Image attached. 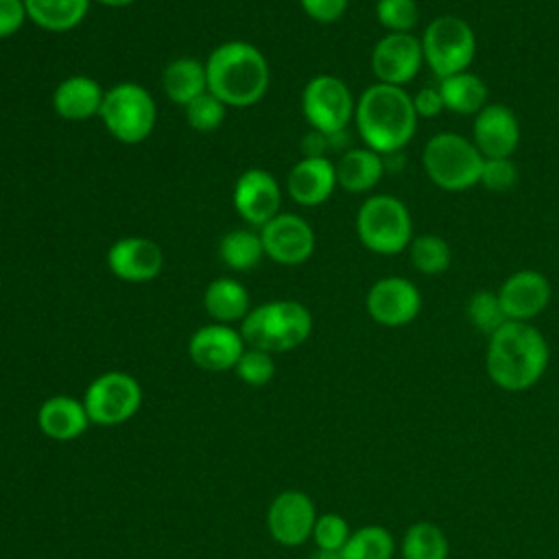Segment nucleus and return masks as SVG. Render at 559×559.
Returning a JSON list of instances; mask_svg holds the SVG:
<instances>
[{
  "instance_id": "obj_10",
  "label": "nucleus",
  "mask_w": 559,
  "mask_h": 559,
  "mask_svg": "<svg viewBox=\"0 0 559 559\" xmlns=\"http://www.w3.org/2000/svg\"><path fill=\"white\" fill-rule=\"evenodd\" d=\"M142 404L138 380L124 371H107L90 382L83 406L90 421L98 426H118L135 415Z\"/></svg>"
},
{
  "instance_id": "obj_13",
  "label": "nucleus",
  "mask_w": 559,
  "mask_h": 559,
  "mask_svg": "<svg viewBox=\"0 0 559 559\" xmlns=\"http://www.w3.org/2000/svg\"><path fill=\"white\" fill-rule=\"evenodd\" d=\"M424 63L421 39L413 33H386L371 50V70L378 83L404 87Z\"/></svg>"
},
{
  "instance_id": "obj_37",
  "label": "nucleus",
  "mask_w": 559,
  "mask_h": 559,
  "mask_svg": "<svg viewBox=\"0 0 559 559\" xmlns=\"http://www.w3.org/2000/svg\"><path fill=\"white\" fill-rule=\"evenodd\" d=\"M520 179L518 166L511 157H496V159H485L480 181L487 190L491 192H507L511 190Z\"/></svg>"
},
{
  "instance_id": "obj_21",
  "label": "nucleus",
  "mask_w": 559,
  "mask_h": 559,
  "mask_svg": "<svg viewBox=\"0 0 559 559\" xmlns=\"http://www.w3.org/2000/svg\"><path fill=\"white\" fill-rule=\"evenodd\" d=\"M105 90L87 74L66 76L52 92V109L59 118L83 122L98 116Z\"/></svg>"
},
{
  "instance_id": "obj_36",
  "label": "nucleus",
  "mask_w": 559,
  "mask_h": 559,
  "mask_svg": "<svg viewBox=\"0 0 559 559\" xmlns=\"http://www.w3.org/2000/svg\"><path fill=\"white\" fill-rule=\"evenodd\" d=\"M349 526L347 520L341 518L338 513H323L317 518L314 528H312V537L317 548L321 550H341L345 546V542L349 539Z\"/></svg>"
},
{
  "instance_id": "obj_35",
  "label": "nucleus",
  "mask_w": 559,
  "mask_h": 559,
  "mask_svg": "<svg viewBox=\"0 0 559 559\" xmlns=\"http://www.w3.org/2000/svg\"><path fill=\"white\" fill-rule=\"evenodd\" d=\"M236 373L242 382L251 384V386H262L266 384L273 373H275V362L271 358L269 352H262V349H255V347H249L240 354L238 362H236Z\"/></svg>"
},
{
  "instance_id": "obj_34",
  "label": "nucleus",
  "mask_w": 559,
  "mask_h": 559,
  "mask_svg": "<svg viewBox=\"0 0 559 559\" xmlns=\"http://www.w3.org/2000/svg\"><path fill=\"white\" fill-rule=\"evenodd\" d=\"M183 109H186L188 127L192 131H197V133H212V131H216L225 122V114H227V105L221 103L210 92L197 96Z\"/></svg>"
},
{
  "instance_id": "obj_18",
  "label": "nucleus",
  "mask_w": 559,
  "mask_h": 559,
  "mask_svg": "<svg viewBox=\"0 0 559 559\" xmlns=\"http://www.w3.org/2000/svg\"><path fill=\"white\" fill-rule=\"evenodd\" d=\"M550 293V282L544 273L535 269H520L502 282L498 299L509 321H531L546 310Z\"/></svg>"
},
{
  "instance_id": "obj_23",
  "label": "nucleus",
  "mask_w": 559,
  "mask_h": 559,
  "mask_svg": "<svg viewBox=\"0 0 559 559\" xmlns=\"http://www.w3.org/2000/svg\"><path fill=\"white\" fill-rule=\"evenodd\" d=\"M203 308L214 323L231 325L249 314L251 297L236 277H216L203 290Z\"/></svg>"
},
{
  "instance_id": "obj_8",
  "label": "nucleus",
  "mask_w": 559,
  "mask_h": 559,
  "mask_svg": "<svg viewBox=\"0 0 559 559\" xmlns=\"http://www.w3.org/2000/svg\"><path fill=\"white\" fill-rule=\"evenodd\" d=\"M421 50L432 74L445 79L469 68L476 57V33L463 17L439 15L424 28Z\"/></svg>"
},
{
  "instance_id": "obj_26",
  "label": "nucleus",
  "mask_w": 559,
  "mask_h": 559,
  "mask_svg": "<svg viewBox=\"0 0 559 559\" xmlns=\"http://www.w3.org/2000/svg\"><path fill=\"white\" fill-rule=\"evenodd\" d=\"M443 107L459 116H476L489 100L487 83L474 72H459L445 79H439L437 85Z\"/></svg>"
},
{
  "instance_id": "obj_25",
  "label": "nucleus",
  "mask_w": 559,
  "mask_h": 559,
  "mask_svg": "<svg viewBox=\"0 0 559 559\" xmlns=\"http://www.w3.org/2000/svg\"><path fill=\"white\" fill-rule=\"evenodd\" d=\"M336 166V183L345 192H369L376 188V183L384 175V157L367 146L362 148H349L341 155V159L334 164Z\"/></svg>"
},
{
  "instance_id": "obj_24",
  "label": "nucleus",
  "mask_w": 559,
  "mask_h": 559,
  "mask_svg": "<svg viewBox=\"0 0 559 559\" xmlns=\"http://www.w3.org/2000/svg\"><path fill=\"white\" fill-rule=\"evenodd\" d=\"M162 90L168 100L186 107L197 96L207 92L205 61L190 55L173 59L162 72Z\"/></svg>"
},
{
  "instance_id": "obj_12",
  "label": "nucleus",
  "mask_w": 559,
  "mask_h": 559,
  "mask_svg": "<svg viewBox=\"0 0 559 559\" xmlns=\"http://www.w3.org/2000/svg\"><path fill=\"white\" fill-rule=\"evenodd\" d=\"M365 308L378 325L402 328L417 319L421 310V293L411 280L389 275L371 284Z\"/></svg>"
},
{
  "instance_id": "obj_14",
  "label": "nucleus",
  "mask_w": 559,
  "mask_h": 559,
  "mask_svg": "<svg viewBox=\"0 0 559 559\" xmlns=\"http://www.w3.org/2000/svg\"><path fill=\"white\" fill-rule=\"evenodd\" d=\"M231 203L238 216L251 225L262 227L273 216L280 214L282 203V188L277 179L264 168H249L240 173L234 183Z\"/></svg>"
},
{
  "instance_id": "obj_20",
  "label": "nucleus",
  "mask_w": 559,
  "mask_h": 559,
  "mask_svg": "<svg viewBox=\"0 0 559 559\" xmlns=\"http://www.w3.org/2000/svg\"><path fill=\"white\" fill-rule=\"evenodd\" d=\"M336 186V166L328 157H301L286 175L288 197L301 207L325 203Z\"/></svg>"
},
{
  "instance_id": "obj_38",
  "label": "nucleus",
  "mask_w": 559,
  "mask_h": 559,
  "mask_svg": "<svg viewBox=\"0 0 559 559\" xmlns=\"http://www.w3.org/2000/svg\"><path fill=\"white\" fill-rule=\"evenodd\" d=\"M347 4L349 0H299L301 11L319 24H332L341 20L347 11Z\"/></svg>"
},
{
  "instance_id": "obj_4",
  "label": "nucleus",
  "mask_w": 559,
  "mask_h": 559,
  "mask_svg": "<svg viewBox=\"0 0 559 559\" xmlns=\"http://www.w3.org/2000/svg\"><path fill=\"white\" fill-rule=\"evenodd\" d=\"M312 332V314L297 299H273L249 310L240 321L245 345L275 354L299 347Z\"/></svg>"
},
{
  "instance_id": "obj_32",
  "label": "nucleus",
  "mask_w": 559,
  "mask_h": 559,
  "mask_svg": "<svg viewBox=\"0 0 559 559\" xmlns=\"http://www.w3.org/2000/svg\"><path fill=\"white\" fill-rule=\"evenodd\" d=\"M465 317L472 328H476L480 334H487V336H491L496 330H500L509 321L500 306L498 293H491V290H476L465 304Z\"/></svg>"
},
{
  "instance_id": "obj_31",
  "label": "nucleus",
  "mask_w": 559,
  "mask_h": 559,
  "mask_svg": "<svg viewBox=\"0 0 559 559\" xmlns=\"http://www.w3.org/2000/svg\"><path fill=\"white\" fill-rule=\"evenodd\" d=\"M408 249H411V264L421 275H443L452 264V249L437 234L415 236Z\"/></svg>"
},
{
  "instance_id": "obj_3",
  "label": "nucleus",
  "mask_w": 559,
  "mask_h": 559,
  "mask_svg": "<svg viewBox=\"0 0 559 559\" xmlns=\"http://www.w3.org/2000/svg\"><path fill=\"white\" fill-rule=\"evenodd\" d=\"M207 92L227 107H251L271 85V68L260 48L231 39L218 44L205 59Z\"/></svg>"
},
{
  "instance_id": "obj_15",
  "label": "nucleus",
  "mask_w": 559,
  "mask_h": 559,
  "mask_svg": "<svg viewBox=\"0 0 559 559\" xmlns=\"http://www.w3.org/2000/svg\"><path fill=\"white\" fill-rule=\"evenodd\" d=\"M107 269L114 277L131 284H144L155 280L164 269L162 247L144 236L118 238L107 249Z\"/></svg>"
},
{
  "instance_id": "obj_28",
  "label": "nucleus",
  "mask_w": 559,
  "mask_h": 559,
  "mask_svg": "<svg viewBox=\"0 0 559 559\" xmlns=\"http://www.w3.org/2000/svg\"><path fill=\"white\" fill-rule=\"evenodd\" d=\"M218 258L231 271H251L264 258L260 231L249 227L229 229L218 240Z\"/></svg>"
},
{
  "instance_id": "obj_43",
  "label": "nucleus",
  "mask_w": 559,
  "mask_h": 559,
  "mask_svg": "<svg viewBox=\"0 0 559 559\" xmlns=\"http://www.w3.org/2000/svg\"><path fill=\"white\" fill-rule=\"evenodd\" d=\"M312 559H341V550H317Z\"/></svg>"
},
{
  "instance_id": "obj_29",
  "label": "nucleus",
  "mask_w": 559,
  "mask_h": 559,
  "mask_svg": "<svg viewBox=\"0 0 559 559\" xmlns=\"http://www.w3.org/2000/svg\"><path fill=\"white\" fill-rule=\"evenodd\" d=\"M450 544L445 533L432 522H415L402 537V559H448Z\"/></svg>"
},
{
  "instance_id": "obj_6",
  "label": "nucleus",
  "mask_w": 559,
  "mask_h": 559,
  "mask_svg": "<svg viewBox=\"0 0 559 559\" xmlns=\"http://www.w3.org/2000/svg\"><path fill=\"white\" fill-rule=\"evenodd\" d=\"M356 234L365 249L395 255L413 240L411 212L393 194L367 197L356 212Z\"/></svg>"
},
{
  "instance_id": "obj_16",
  "label": "nucleus",
  "mask_w": 559,
  "mask_h": 559,
  "mask_svg": "<svg viewBox=\"0 0 559 559\" xmlns=\"http://www.w3.org/2000/svg\"><path fill=\"white\" fill-rule=\"evenodd\" d=\"M314 502L297 489L282 491L269 507L266 526L275 542L282 546H301L314 528Z\"/></svg>"
},
{
  "instance_id": "obj_22",
  "label": "nucleus",
  "mask_w": 559,
  "mask_h": 559,
  "mask_svg": "<svg viewBox=\"0 0 559 559\" xmlns=\"http://www.w3.org/2000/svg\"><path fill=\"white\" fill-rule=\"evenodd\" d=\"M90 424L83 402L70 395H52L37 411L39 430L55 441H72L85 432Z\"/></svg>"
},
{
  "instance_id": "obj_7",
  "label": "nucleus",
  "mask_w": 559,
  "mask_h": 559,
  "mask_svg": "<svg viewBox=\"0 0 559 559\" xmlns=\"http://www.w3.org/2000/svg\"><path fill=\"white\" fill-rule=\"evenodd\" d=\"M98 118L114 140L140 144L155 129L157 105L140 83L122 81L105 90Z\"/></svg>"
},
{
  "instance_id": "obj_33",
  "label": "nucleus",
  "mask_w": 559,
  "mask_h": 559,
  "mask_svg": "<svg viewBox=\"0 0 559 559\" xmlns=\"http://www.w3.org/2000/svg\"><path fill=\"white\" fill-rule=\"evenodd\" d=\"M376 20L386 33H413L419 22L417 0H378Z\"/></svg>"
},
{
  "instance_id": "obj_5",
  "label": "nucleus",
  "mask_w": 559,
  "mask_h": 559,
  "mask_svg": "<svg viewBox=\"0 0 559 559\" xmlns=\"http://www.w3.org/2000/svg\"><path fill=\"white\" fill-rule=\"evenodd\" d=\"M421 164L437 188L445 192H463L480 181L485 157L465 135L441 131L424 144Z\"/></svg>"
},
{
  "instance_id": "obj_27",
  "label": "nucleus",
  "mask_w": 559,
  "mask_h": 559,
  "mask_svg": "<svg viewBox=\"0 0 559 559\" xmlns=\"http://www.w3.org/2000/svg\"><path fill=\"white\" fill-rule=\"evenodd\" d=\"M90 4L92 0H24L26 17L48 33L76 28L85 20Z\"/></svg>"
},
{
  "instance_id": "obj_19",
  "label": "nucleus",
  "mask_w": 559,
  "mask_h": 559,
  "mask_svg": "<svg viewBox=\"0 0 559 559\" xmlns=\"http://www.w3.org/2000/svg\"><path fill=\"white\" fill-rule=\"evenodd\" d=\"M242 352L245 341L240 336V330L225 323L203 325L194 330L188 341V354L192 362L205 371L234 369Z\"/></svg>"
},
{
  "instance_id": "obj_30",
  "label": "nucleus",
  "mask_w": 559,
  "mask_h": 559,
  "mask_svg": "<svg viewBox=\"0 0 559 559\" xmlns=\"http://www.w3.org/2000/svg\"><path fill=\"white\" fill-rule=\"evenodd\" d=\"M395 539L378 524H367L349 535L341 548V559H393Z\"/></svg>"
},
{
  "instance_id": "obj_2",
  "label": "nucleus",
  "mask_w": 559,
  "mask_h": 559,
  "mask_svg": "<svg viewBox=\"0 0 559 559\" xmlns=\"http://www.w3.org/2000/svg\"><path fill=\"white\" fill-rule=\"evenodd\" d=\"M413 96L397 85L373 83L356 100L354 122L365 146L380 155L402 151L417 129Z\"/></svg>"
},
{
  "instance_id": "obj_9",
  "label": "nucleus",
  "mask_w": 559,
  "mask_h": 559,
  "mask_svg": "<svg viewBox=\"0 0 559 559\" xmlns=\"http://www.w3.org/2000/svg\"><path fill=\"white\" fill-rule=\"evenodd\" d=\"M356 100L347 83L334 74H314L301 92V114L312 131L336 135L354 118Z\"/></svg>"
},
{
  "instance_id": "obj_40",
  "label": "nucleus",
  "mask_w": 559,
  "mask_h": 559,
  "mask_svg": "<svg viewBox=\"0 0 559 559\" xmlns=\"http://www.w3.org/2000/svg\"><path fill=\"white\" fill-rule=\"evenodd\" d=\"M413 105H415L417 118H435V116H439L445 109L437 87H421L413 96Z\"/></svg>"
},
{
  "instance_id": "obj_41",
  "label": "nucleus",
  "mask_w": 559,
  "mask_h": 559,
  "mask_svg": "<svg viewBox=\"0 0 559 559\" xmlns=\"http://www.w3.org/2000/svg\"><path fill=\"white\" fill-rule=\"evenodd\" d=\"M330 135L319 133V131H310L304 140H301V153L304 157H325V148L330 146Z\"/></svg>"
},
{
  "instance_id": "obj_1",
  "label": "nucleus",
  "mask_w": 559,
  "mask_h": 559,
  "mask_svg": "<svg viewBox=\"0 0 559 559\" xmlns=\"http://www.w3.org/2000/svg\"><path fill=\"white\" fill-rule=\"evenodd\" d=\"M548 360V343L535 325L528 321H507L489 336L485 369L496 386L520 393L542 380Z\"/></svg>"
},
{
  "instance_id": "obj_17",
  "label": "nucleus",
  "mask_w": 559,
  "mask_h": 559,
  "mask_svg": "<svg viewBox=\"0 0 559 559\" xmlns=\"http://www.w3.org/2000/svg\"><path fill=\"white\" fill-rule=\"evenodd\" d=\"M472 142L485 159L511 157L520 144V122L513 109L502 103H487L474 116Z\"/></svg>"
},
{
  "instance_id": "obj_39",
  "label": "nucleus",
  "mask_w": 559,
  "mask_h": 559,
  "mask_svg": "<svg viewBox=\"0 0 559 559\" xmlns=\"http://www.w3.org/2000/svg\"><path fill=\"white\" fill-rule=\"evenodd\" d=\"M26 20L24 0H0V39L15 35Z\"/></svg>"
},
{
  "instance_id": "obj_11",
  "label": "nucleus",
  "mask_w": 559,
  "mask_h": 559,
  "mask_svg": "<svg viewBox=\"0 0 559 559\" xmlns=\"http://www.w3.org/2000/svg\"><path fill=\"white\" fill-rule=\"evenodd\" d=\"M264 255L284 266L306 262L317 245L314 229L306 218L293 212H280L260 227Z\"/></svg>"
},
{
  "instance_id": "obj_42",
  "label": "nucleus",
  "mask_w": 559,
  "mask_h": 559,
  "mask_svg": "<svg viewBox=\"0 0 559 559\" xmlns=\"http://www.w3.org/2000/svg\"><path fill=\"white\" fill-rule=\"evenodd\" d=\"M92 2H98L103 7H109V9H122V7H129L133 4L135 0H92Z\"/></svg>"
}]
</instances>
